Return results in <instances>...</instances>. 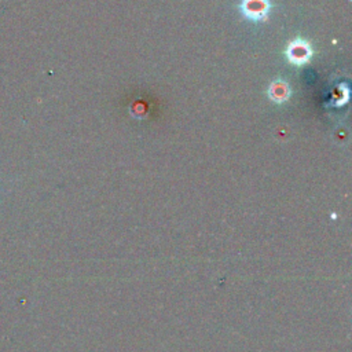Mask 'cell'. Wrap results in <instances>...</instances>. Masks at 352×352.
Returning <instances> with one entry per match:
<instances>
[{
  "label": "cell",
  "instance_id": "cell-1",
  "mask_svg": "<svg viewBox=\"0 0 352 352\" xmlns=\"http://www.w3.org/2000/svg\"><path fill=\"white\" fill-rule=\"evenodd\" d=\"M238 8L245 19L258 23L268 19L272 3L271 0H241Z\"/></svg>",
  "mask_w": 352,
  "mask_h": 352
},
{
  "label": "cell",
  "instance_id": "cell-2",
  "mask_svg": "<svg viewBox=\"0 0 352 352\" xmlns=\"http://www.w3.org/2000/svg\"><path fill=\"white\" fill-rule=\"evenodd\" d=\"M286 58L294 66H302L312 58V47L304 38H294L286 47Z\"/></svg>",
  "mask_w": 352,
  "mask_h": 352
},
{
  "label": "cell",
  "instance_id": "cell-3",
  "mask_svg": "<svg viewBox=\"0 0 352 352\" xmlns=\"http://www.w3.org/2000/svg\"><path fill=\"white\" fill-rule=\"evenodd\" d=\"M268 98L278 104H282L285 102L289 100V98L292 96V88L289 85L287 81L282 80V78H276L274 80L270 87H268Z\"/></svg>",
  "mask_w": 352,
  "mask_h": 352
}]
</instances>
